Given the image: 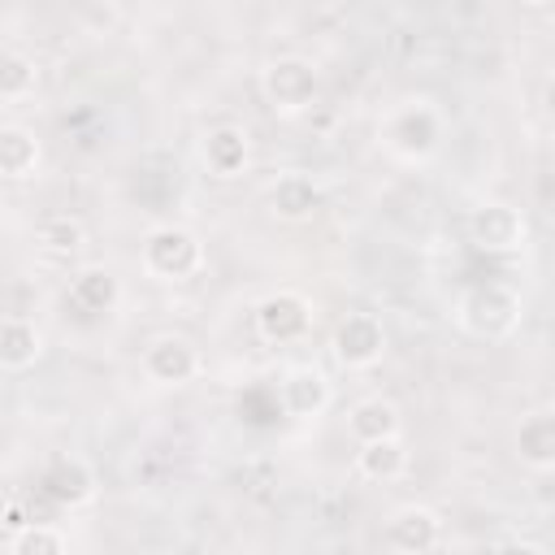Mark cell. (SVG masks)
Wrapping results in <instances>:
<instances>
[{
    "mask_svg": "<svg viewBox=\"0 0 555 555\" xmlns=\"http://www.w3.org/2000/svg\"><path fill=\"white\" fill-rule=\"evenodd\" d=\"M382 143L403 160H425L442 143V113L429 100H403L386 113Z\"/></svg>",
    "mask_w": 555,
    "mask_h": 555,
    "instance_id": "obj_1",
    "label": "cell"
},
{
    "mask_svg": "<svg viewBox=\"0 0 555 555\" xmlns=\"http://www.w3.org/2000/svg\"><path fill=\"white\" fill-rule=\"evenodd\" d=\"M455 321L460 330H468L473 338H503L516 330L520 321V295L503 282H481L468 286L455 304Z\"/></svg>",
    "mask_w": 555,
    "mask_h": 555,
    "instance_id": "obj_2",
    "label": "cell"
},
{
    "mask_svg": "<svg viewBox=\"0 0 555 555\" xmlns=\"http://www.w3.org/2000/svg\"><path fill=\"white\" fill-rule=\"evenodd\" d=\"M204 264V243L186 225H156L143 238V269L160 282H186Z\"/></svg>",
    "mask_w": 555,
    "mask_h": 555,
    "instance_id": "obj_3",
    "label": "cell"
},
{
    "mask_svg": "<svg viewBox=\"0 0 555 555\" xmlns=\"http://www.w3.org/2000/svg\"><path fill=\"white\" fill-rule=\"evenodd\" d=\"M260 91L273 113H304L321 95V74L304 56H278L260 74Z\"/></svg>",
    "mask_w": 555,
    "mask_h": 555,
    "instance_id": "obj_4",
    "label": "cell"
},
{
    "mask_svg": "<svg viewBox=\"0 0 555 555\" xmlns=\"http://www.w3.org/2000/svg\"><path fill=\"white\" fill-rule=\"evenodd\" d=\"M330 347H334V360L343 369H373L386 356V325L373 312H347L334 325Z\"/></svg>",
    "mask_w": 555,
    "mask_h": 555,
    "instance_id": "obj_5",
    "label": "cell"
},
{
    "mask_svg": "<svg viewBox=\"0 0 555 555\" xmlns=\"http://www.w3.org/2000/svg\"><path fill=\"white\" fill-rule=\"evenodd\" d=\"M256 330L264 343H299L312 330V304L299 291H273L256 304Z\"/></svg>",
    "mask_w": 555,
    "mask_h": 555,
    "instance_id": "obj_6",
    "label": "cell"
},
{
    "mask_svg": "<svg viewBox=\"0 0 555 555\" xmlns=\"http://www.w3.org/2000/svg\"><path fill=\"white\" fill-rule=\"evenodd\" d=\"M525 217L512 208V204H481L473 208L468 217V238L490 251V256H507V251H520L525 247Z\"/></svg>",
    "mask_w": 555,
    "mask_h": 555,
    "instance_id": "obj_7",
    "label": "cell"
},
{
    "mask_svg": "<svg viewBox=\"0 0 555 555\" xmlns=\"http://www.w3.org/2000/svg\"><path fill=\"white\" fill-rule=\"evenodd\" d=\"M143 373L156 386H186L199 373V351L182 334H160L143 347Z\"/></svg>",
    "mask_w": 555,
    "mask_h": 555,
    "instance_id": "obj_8",
    "label": "cell"
},
{
    "mask_svg": "<svg viewBox=\"0 0 555 555\" xmlns=\"http://www.w3.org/2000/svg\"><path fill=\"white\" fill-rule=\"evenodd\" d=\"M442 542V520L434 507L425 503H408L399 507L390 520H386V546L390 551H408V555H421V551H434Z\"/></svg>",
    "mask_w": 555,
    "mask_h": 555,
    "instance_id": "obj_9",
    "label": "cell"
},
{
    "mask_svg": "<svg viewBox=\"0 0 555 555\" xmlns=\"http://www.w3.org/2000/svg\"><path fill=\"white\" fill-rule=\"evenodd\" d=\"M39 494L56 507H78L95 494V477L78 455H56L48 460V468L39 473Z\"/></svg>",
    "mask_w": 555,
    "mask_h": 555,
    "instance_id": "obj_10",
    "label": "cell"
},
{
    "mask_svg": "<svg viewBox=\"0 0 555 555\" xmlns=\"http://www.w3.org/2000/svg\"><path fill=\"white\" fill-rule=\"evenodd\" d=\"M278 403L291 416H321L330 408V377L317 364H299L278 382Z\"/></svg>",
    "mask_w": 555,
    "mask_h": 555,
    "instance_id": "obj_11",
    "label": "cell"
},
{
    "mask_svg": "<svg viewBox=\"0 0 555 555\" xmlns=\"http://www.w3.org/2000/svg\"><path fill=\"white\" fill-rule=\"evenodd\" d=\"M204 165L217 173V178H238L251 160V143H247V130L243 126H217L204 134Z\"/></svg>",
    "mask_w": 555,
    "mask_h": 555,
    "instance_id": "obj_12",
    "label": "cell"
},
{
    "mask_svg": "<svg viewBox=\"0 0 555 555\" xmlns=\"http://www.w3.org/2000/svg\"><path fill=\"white\" fill-rule=\"evenodd\" d=\"M356 468H360V477H369V481H395V477H403V473H408L403 438L390 434V438H369V442H360Z\"/></svg>",
    "mask_w": 555,
    "mask_h": 555,
    "instance_id": "obj_13",
    "label": "cell"
},
{
    "mask_svg": "<svg viewBox=\"0 0 555 555\" xmlns=\"http://www.w3.org/2000/svg\"><path fill=\"white\" fill-rule=\"evenodd\" d=\"M121 299V282L108 273V269H82L74 282H69V304L87 317H100V312H113Z\"/></svg>",
    "mask_w": 555,
    "mask_h": 555,
    "instance_id": "obj_14",
    "label": "cell"
},
{
    "mask_svg": "<svg viewBox=\"0 0 555 555\" xmlns=\"http://www.w3.org/2000/svg\"><path fill=\"white\" fill-rule=\"evenodd\" d=\"M317 204H321V191L312 186L308 173H286V178H278L273 191H269V208H273L282 221H308V217L317 212Z\"/></svg>",
    "mask_w": 555,
    "mask_h": 555,
    "instance_id": "obj_15",
    "label": "cell"
},
{
    "mask_svg": "<svg viewBox=\"0 0 555 555\" xmlns=\"http://www.w3.org/2000/svg\"><path fill=\"white\" fill-rule=\"evenodd\" d=\"M347 434H351L356 442L390 438V434H399V408H395L390 399H382V395H369V399H360V403L347 412Z\"/></svg>",
    "mask_w": 555,
    "mask_h": 555,
    "instance_id": "obj_16",
    "label": "cell"
},
{
    "mask_svg": "<svg viewBox=\"0 0 555 555\" xmlns=\"http://www.w3.org/2000/svg\"><path fill=\"white\" fill-rule=\"evenodd\" d=\"M516 451H520V464L546 473L555 464V416L551 412H533L520 421V434H516Z\"/></svg>",
    "mask_w": 555,
    "mask_h": 555,
    "instance_id": "obj_17",
    "label": "cell"
},
{
    "mask_svg": "<svg viewBox=\"0 0 555 555\" xmlns=\"http://www.w3.org/2000/svg\"><path fill=\"white\" fill-rule=\"evenodd\" d=\"M39 356H43V334L30 321H22V317L0 321V364L4 369H30Z\"/></svg>",
    "mask_w": 555,
    "mask_h": 555,
    "instance_id": "obj_18",
    "label": "cell"
},
{
    "mask_svg": "<svg viewBox=\"0 0 555 555\" xmlns=\"http://www.w3.org/2000/svg\"><path fill=\"white\" fill-rule=\"evenodd\" d=\"M39 169V139L26 126H0V178H30Z\"/></svg>",
    "mask_w": 555,
    "mask_h": 555,
    "instance_id": "obj_19",
    "label": "cell"
},
{
    "mask_svg": "<svg viewBox=\"0 0 555 555\" xmlns=\"http://www.w3.org/2000/svg\"><path fill=\"white\" fill-rule=\"evenodd\" d=\"M39 87V65L17 52V48H4L0 52V104H22L30 100Z\"/></svg>",
    "mask_w": 555,
    "mask_h": 555,
    "instance_id": "obj_20",
    "label": "cell"
},
{
    "mask_svg": "<svg viewBox=\"0 0 555 555\" xmlns=\"http://www.w3.org/2000/svg\"><path fill=\"white\" fill-rule=\"evenodd\" d=\"M35 238H39V251H43L48 260H69V256L87 243V234H82V225H78L74 217H48V221L35 230Z\"/></svg>",
    "mask_w": 555,
    "mask_h": 555,
    "instance_id": "obj_21",
    "label": "cell"
},
{
    "mask_svg": "<svg viewBox=\"0 0 555 555\" xmlns=\"http://www.w3.org/2000/svg\"><path fill=\"white\" fill-rule=\"evenodd\" d=\"M9 551L13 555H61L65 551V533L52 529L48 520H22L9 538Z\"/></svg>",
    "mask_w": 555,
    "mask_h": 555,
    "instance_id": "obj_22",
    "label": "cell"
},
{
    "mask_svg": "<svg viewBox=\"0 0 555 555\" xmlns=\"http://www.w3.org/2000/svg\"><path fill=\"white\" fill-rule=\"evenodd\" d=\"M516 4H529V9H546L551 0H516Z\"/></svg>",
    "mask_w": 555,
    "mask_h": 555,
    "instance_id": "obj_23",
    "label": "cell"
},
{
    "mask_svg": "<svg viewBox=\"0 0 555 555\" xmlns=\"http://www.w3.org/2000/svg\"><path fill=\"white\" fill-rule=\"evenodd\" d=\"M0 217H4V195H0Z\"/></svg>",
    "mask_w": 555,
    "mask_h": 555,
    "instance_id": "obj_24",
    "label": "cell"
}]
</instances>
